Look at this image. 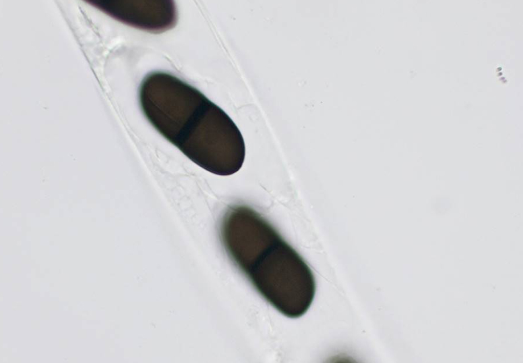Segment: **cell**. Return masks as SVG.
<instances>
[{
    "mask_svg": "<svg viewBox=\"0 0 523 363\" xmlns=\"http://www.w3.org/2000/svg\"><path fill=\"white\" fill-rule=\"evenodd\" d=\"M139 99L151 124L204 169L226 175L243 163L245 147L230 117L200 91L167 73L143 79Z\"/></svg>",
    "mask_w": 523,
    "mask_h": 363,
    "instance_id": "6da1fadb",
    "label": "cell"
},
{
    "mask_svg": "<svg viewBox=\"0 0 523 363\" xmlns=\"http://www.w3.org/2000/svg\"><path fill=\"white\" fill-rule=\"evenodd\" d=\"M234 264L284 315L302 310L314 299L316 285L311 269L271 224L247 239Z\"/></svg>",
    "mask_w": 523,
    "mask_h": 363,
    "instance_id": "7a4b0ae2",
    "label": "cell"
},
{
    "mask_svg": "<svg viewBox=\"0 0 523 363\" xmlns=\"http://www.w3.org/2000/svg\"><path fill=\"white\" fill-rule=\"evenodd\" d=\"M90 3L122 22L151 32L166 31L176 21L175 6L171 1H95Z\"/></svg>",
    "mask_w": 523,
    "mask_h": 363,
    "instance_id": "3957f363",
    "label": "cell"
}]
</instances>
